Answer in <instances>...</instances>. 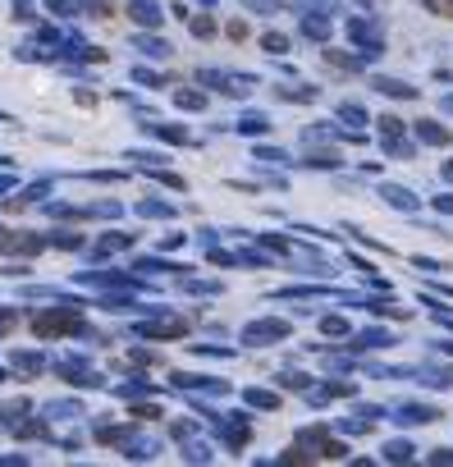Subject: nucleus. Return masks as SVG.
Masks as SVG:
<instances>
[{
  "mask_svg": "<svg viewBox=\"0 0 453 467\" xmlns=\"http://www.w3.org/2000/svg\"><path fill=\"white\" fill-rule=\"evenodd\" d=\"M73 325H78L73 311H46V316H37V335H60V330H73Z\"/></svg>",
  "mask_w": 453,
  "mask_h": 467,
  "instance_id": "1",
  "label": "nucleus"
}]
</instances>
